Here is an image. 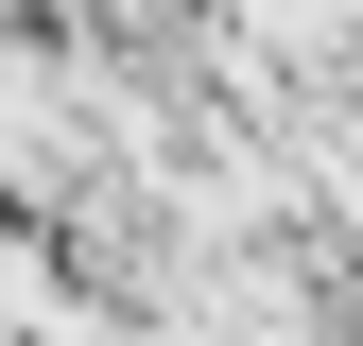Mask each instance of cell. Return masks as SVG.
<instances>
[{"label":"cell","instance_id":"cell-1","mask_svg":"<svg viewBox=\"0 0 363 346\" xmlns=\"http://www.w3.org/2000/svg\"><path fill=\"white\" fill-rule=\"evenodd\" d=\"M18 18H35V0H0V35H18Z\"/></svg>","mask_w":363,"mask_h":346}]
</instances>
